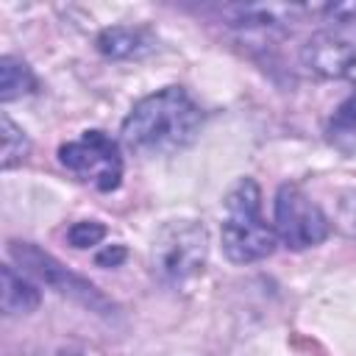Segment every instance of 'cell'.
<instances>
[{"instance_id": "6da1fadb", "label": "cell", "mask_w": 356, "mask_h": 356, "mask_svg": "<svg viewBox=\"0 0 356 356\" xmlns=\"http://www.w3.org/2000/svg\"><path fill=\"white\" fill-rule=\"evenodd\" d=\"M203 125L200 106L184 86H164L128 111L120 128L122 145L136 156H170L189 147Z\"/></svg>"}, {"instance_id": "7a4b0ae2", "label": "cell", "mask_w": 356, "mask_h": 356, "mask_svg": "<svg viewBox=\"0 0 356 356\" xmlns=\"http://www.w3.org/2000/svg\"><path fill=\"white\" fill-rule=\"evenodd\" d=\"M220 242L222 253L234 264H253L275 250L278 236L261 214V189L253 178H239L231 186L222 203Z\"/></svg>"}, {"instance_id": "3957f363", "label": "cell", "mask_w": 356, "mask_h": 356, "mask_svg": "<svg viewBox=\"0 0 356 356\" xmlns=\"http://www.w3.org/2000/svg\"><path fill=\"white\" fill-rule=\"evenodd\" d=\"M209 261V231L197 220L164 222L150 245L153 275L164 286H186L203 275Z\"/></svg>"}, {"instance_id": "277c9868", "label": "cell", "mask_w": 356, "mask_h": 356, "mask_svg": "<svg viewBox=\"0 0 356 356\" xmlns=\"http://www.w3.org/2000/svg\"><path fill=\"white\" fill-rule=\"evenodd\" d=\"M58 164L97 192H111L122 181V153L106 131H83L64 142L58 147Z\"/></svg>"}, {"instance_id": "5b68a950", "label": "cell", "mask_w": 356, "mask_h": 356, "mask_svg": "<svg viewBox=\"0 0 356 356\" xmlns=\"http://www.w3.org/2000/svg\"><path fill=\"white\" fill-rule=\"evenodd\" d=\"M273 228H275V236L292 250L314 248L331 234L328 217L298 184H281L278 186Z\"/></svg>"}, {"instance_id": "8992f818", "label": "cell", "mask_w": 356, "mask_h": 356, "mask_svg": "<svg viewBox=\"0 0 356 356\" xmlns=\"http://www.w3.org/2000/svg\"><path fill=\"white\" fill-rule=\"evenodd\" d=\"M331 25L312 33L300 50V61L320 78H348L356 72V22L328 19Z\"/></svg>"}, {"instance_id": "52a82bcc", "label": "cell", "mask_w": 356, "mask_h": 356, "mask_svg": "<svg viewBox=\"0 0 356 356\" xmlns=\"http://www.w3.org/2000/svg\"><path fill=\"white\" fill-rule=\"evenodd\" d=\"M11 256L19 261V267H22L25 275H33L36 281L47 284L50 289H56L61 295H70V298H81L86 303L95 298V286L92 284H86L83 278H78L75 273H70L50 253H42L31 242H14L11 245Z\"/></svg>"}, {"instance_id": "ba28073f", "label": "cell", "mask_w": 356, "mask_h": 356, "mask_svg": "<svg viewBox=\"0 0 356 356\" xmlns=\"http://www.w3.org/2000/svg\"><path fill=\"white\" fill-rule=\"evenodd\" d=\"M97 50L106 56V58H117V61H125V58H142L147 53L156 50V39L150 36V31L145 28H134V25H111V28H103L97 33Z\"/></svg>"}, {"instance_id": "9c48e42d", "label": "cell", "mask_w": 356, "mask_h": 356, "mask_svg": "<svg viewBox=\"0 0 356 356\" xmlns=\"http://www.w3.org/2000/svg\"><path fill=\"white\" fill-rule=\"evenodd\" d=\"M3 312L11 314H28L39 306V286L19 270H14L11 264L3 267Z\"/></svg>"}, {"instance_id": "30bf717a", "label": "cell", "mask_w": 356, "mask_h": 356, "mask_svg": "<svg viewBox=\"0 0 356 356\" xmlns=\"http://www.w3.org/2000/svg\"><path fill=\"white\" fill-rule=\"evenodd\" d=\"M31 92H36L33 70L17 56H3L0 58V100L11 103V100H19Z\"/></svg>"}, {"instance_id": "8fae6325", "label": "cell", "mask_w": 356, "mask_h": 356, "mask_svg": "<svg viewBox=\"0 0 356 356\" xmlns=\"http://www.w3.org/2000/svg\"><path fill=\"white\" fill-rule=\"evenodd\" d=\"M0 134H3L0 167H3V170H11V167H17V164H22V161L28 159L31 142H28V134H25L8 114L0 117Z\"/></svg>"}, {"instance_id": "7c38bea8", "label": "cell", "mask_w": 356, "mask_h": 356, "mask_svg": "<svg viewBox=\"0 0 356 356\" xmlns=\"http://www.w3.org/2000/svg\"><path fill=\"white\" fill-rule=\"evenodd\" d=\"M103 236H106V225L97 222V220H78V222H72L70 231H67L70 245H72V248H81V250L100 245Z\"/></svg>"}, {"instance_id": "4fadbf2b", "label": "cell", "mask_w": 356, "mask_h": 356, "mask_svg": "<svg viewBox=\"0 0 356 356\" xmlns=\"http://www.w3.org/2000/svg\"><path fill=\"white\" fill-rule=\"evenodd\" d=\"M337 225L342 228V234H348L350 239H356V189L345 192L337 203Z\"/></svg>"}, {"instance_id": "5bb4252c", "label": "cell", "mask_w": 356, "mask_h": 356, "mask_svg": "<svg viewBox=\"0 0 356 356\" xmlns=\"http://www.w3.org/2000/svg\"><path fill=\"white\" fill-rule=\"evenodd\" d=\"M125 259V250L120 248V245H114V248H106L103 253H97V264H117V261H122Z\"/></svg>"}, {"instance_id": "9a60e30c", "label": "cell", "mask_w": 356, "mask_h": 356, "mask_svg": "<svg viewBox=\"0 0 356 356\" xmlns=\"http://www.w3.org/2000/svg\"><path fill=\"white\" fill-rule=\"evenodd\" d=\"M61 356H81V353H72V350H67V353H61Z\"/></svg>"}, {"instance_id": "2e32d148", "label": "cell", "mask_w": 356, "mask_h": 356, "mask_svg": "<svg viewBox=\"0 0 356 356\" xmlns=\"http://www.w3.org/2000/svg\"><path fill=\"white\" fill-rule=\"evenodd\" d=\"M353 81H356V72H353Z\"/></svg>"}]
</instances>
